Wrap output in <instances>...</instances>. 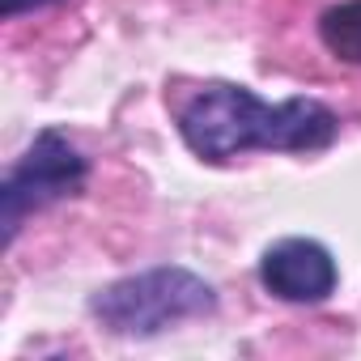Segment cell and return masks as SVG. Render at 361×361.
Returning a JSON list of instances; mask_svg holds the SVG:
<instances>
[{
  "mask_svg": "<svg viewBox=\"0 0 361 361\" xmlns=\"http://www.w3.org/2000/svg\"><path fill=\"white\" fill-rule=\"evenodd\" d=\"M178 132L196 157L226 166L251 149L319 153L336 140L340 119L319 98L264 102L247 85H204L178 106Z\"/></svg>",
  "mask_w": 361,
  "mask_h": 361,
  "instance_id": "cell-1",
  "label": "cell"
},
{
  "mask_svg": "<svg viewBox=\"0 0 361 361\" xmlns=\"http://www.w3.org/2000/svg\"><path fill=\"white\" fill-rule=\"evenodd\" d=\"M217 310V289L192 268H149L140 276H123L90 298V314L115 336H161L188 319H204Z\"/></svg>",
  "mask_w": 361,
  "mask_h": 361,
  "instance_id": "cell-2",
  "label": "cell"
},
{
  "mask_svg": "<svg viewBox=\"0 0 361 361\" xmlns=\"http://www.w3.org/2000/svg\"><path fill=\"white\" fill-rule=\"evenodd\" d=\"M90 178V161L81 157V149L47 128L30 140V149L18 157V166L5 174V188H0V226H5V247L18 238L22 221L56 200H68L85 188Z\"/></svg>",
  "mask_w": 361,
  "mask_h": 361,
  "instance_id": "cell-3",
  "label": "cell"
},
{
  "mask_svg": "<svg viewBox=\"0 0 361 361\" xmlns=\"http://www.w3.org/2000/svg\"><path fill=\"white\" fill-rule=\"evenodd\" d=\"M259 281L272 298L293 302V306H314L336 293V259L323 243L314 238H281L264 251L259 259Z\"/></svg>",
  "mask_w": 361,
  "mask_h": 361,
  "instance_id": "cell-4",
  "label": "cell"
},
{
  "mask_svg": "<svg viewBox=\"0 0 361 361\" xmlns=\"http://www.w3.org/2000/svg\"><path fill=\"white\" fill-rule=\"evenodd\" d=\"M319 39L323 47L340 60L361 68V0H344V5H331L319 18Z\"/></svg>",
  "mask_w": 361,
  "mask_h": 361,
  "instance_id": "cell-5",
  "label": "cell"
},
{
  "mask_svg": "<svg viewBox=\"0 0 361 361\" xmlns=\"http://www.w3.org/2000/svg\"><path fill=\"white\" fill-rule=\"evenodd\" d=\"M47 5H60V0H0V13H5V18H22L30 9H47Z\"/></svg>",
  "mask_w": 361,
  "mask_h": 361,
  "instance_id": "cell-6",
  "label": "cell"
}]
</instances>
